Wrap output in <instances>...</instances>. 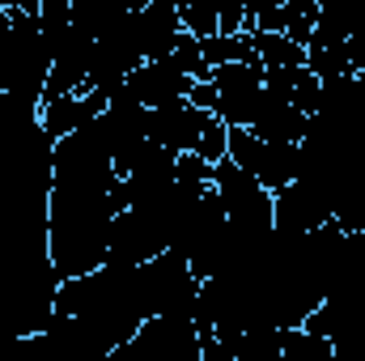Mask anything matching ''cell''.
Listing matches in <instances>:
<instances>
[{
	"label": "cell",
	"instance_id": "cell-1",
	"mask_svg": "<svg viewBox=\"0 0 365 361\" xmlns=\"http://www.w3.org/2000/svg\"><path fill=\"white\" fill-rule=\"evenodd\" d=\"M115 187H119V175L98 119L90 128L56 141L51 195H47V247L60 280L90 276L106 264L110 225L119 217Z\"/></svg>",
	"mask_w": 365,
	"mask_h": 361
},
{
	"label": "cell",
	"instance_id": "cell-2",
	"mask_svg": "<svg viewBox=\"0 0 365 361\" xmlns=\"http://www.w3.org/2000/svg\"><path fill=\"white\" fill-rule=\"evenodd\" d=\"M56 315L73 319L106 357L115 349H123L149 323V310L140 298V276H136V268H119V264H102L90 276L64 280L56 293Z\"/></svg>",
	"mask_w": 365,
	"mask_h": 361
},
{
	"label": "cell",
	"instance_id": "cell-3",
	"mask_svg": "<svg viewBox=\"0 0 365 361\" xmlns=\"http://www.w3.org/2000/svg\"><path fill=\"white\" fill-rule=\"evenodd\" d=\"M0 361H106L73 319H51L34 336H0Z\"/></svg>",
	"mask_w": 365,
	"mask_h": 361
},
{
	"label": "cell",
	"instance_id": "cell-4",
	"mask_svg": "<svg viewBox=\"0 0 365 361\" xmlns=\"http://www.w3.org/2000/svg\"><path fill=\"white\" fill-rule=\"evenodd\" d=\"M212 191L225 208V225L247 230V234H272V195L251 179L247 171H238L230 158L212 166Z\"/></svg>",
	"mask_w": 365,
	"mask_h": 361
},
{
	"label": "cell",
	"instance_id": "cell-5",
	"mask_svg": "<svg viewBox=\"0 0 365 361\" xmlns=\"http://www.w3.org/2000/svg\"><path fill=\"white\" fill-rule=\"evenodd\" d=\"M225 158H230L238 171H247L268 195L284 191L289 183L297 179V145L259 141V136H251L247 128H230V149H225Z\"/></svg>",
	"mask_w": 365,
	"mask_h": 361
},
{
	"label": "cell",
	"instance_id": "cell-6",
	"mask_svg": "<svg viewBox=\"0 0 365 361\" xmlns=\"http://www.w3.org/2000/svg\"><path fill=\"white\" fill-rule=\"evenodd\" d=\"M208 86L217 90V119L225 128H247L255 115V102L264 93V64H225L212 68Z\"/></svg>",
	"mask_w": 365,
	"mask_h": 361
},
{
	"label": "cell",
	"instance_id": "cell-7",
	"mask_svg": "<svg viewBox=\"0 0 365 361\" xmlns=\"http://www.w3.org/2000/svg\"><path fill=\"white\" fill-rule=\"evenodd\" d=\"M136 39H140V51H145V64L149 60H166L182 47V21H179V4L175 0H149V4H136Z\"/></svg>",
	"mask_w": 365,
	"mask_h": 361
},
{
	"label": "cell",
	"instance_id": "cell-8",
	"mask_svg": "<svg viewBox=\"0 0 365 361\" xmlns=\"http://www.w3.org/2000/svg\"><path fill=\"white\" fill-rule=\"evenodd\" d=\"M331 221V204L310 191L306 183H289L272 195V225L276 234H314Z\"/></svg>",
	"mask_w": 365,
	"mask_h": 361
},
{
	"label": "cell",
	"instance_id": "cell-9",
	"mask_svg": "<svg viewBox=\"0 0 365 361\" xmlns=\"http://www.w3.org/2000/svg\"><path fill=\"white\" fill-rule=\"evenodd\" d=\"M306 128H310V115L297 111L284 93H276V90L264 86L259 102H255V115H251V123H247V132L259 136V141H272V145H302Z\"/></svg>",
	"mask_w": 365,
	"mask_h": 361
},
{
	"label": "cell",
	"instance_id": "cell-10",
	"mask_svg": "<svg viewBox=\"0 0 365 361\" xmlns=\"http://www.w3.org/2000/svg\"><path fill=\"white\" fill-rule=\"evenodd\" d=\"M106 102H110V93H102V90L68 93V98H60V102H47V106H38V123H43L47 141L56 145V141H64V136H73V132L90 128L93 119H102Z\"/></svg>",
	"mask_w": 365,
	"mask_h": 361
},
{
	"label": "cell",
	"instance_id": "cell-11",
	"mask_svg": "<svg viewBox=\"0 0 365 361\" xmlns=\"http://www.w3.org/2000/svg\"><path fill=\"white\" fill-rule=\"evenodd\" d=\"M331 221L349 234H365V153L353 162L349 179H344L336 204H331Z\"/></svg>",
	"mask_w": 365,
	"mask_h": 361
},
{
	"label": "cell",
	"instance_id": "cell-12",
	"mask_svg": "<svg viewBox=\"0 0 365 361\" xmlns=\"http://www.w3.org/2000/svg\"><path fill=\"white\" fill-rule=\"evenodd\" d=\"M251 47H255L264 73H284V68H302L306 64V47H297L284 34H259V30H251Z\"/></svg>",
	"mask_w": 365,
	"mask_h": 361
},
{
	"label": "cell",
	"instance_id": "cell-13",
	"mask_svg": "<svg viewBox=\"0 0 365 361\" xmlns=\"http://www.w3.org/2000/svg\"><path fill=\"white\" fill-rule=\"evenodd\" d=\"M179 21H182V34H191L195 43L221 34V9H217V0H179Z\"/></svg>",
	"mask_w": 365,
	"mask_h": 361
},
{
	"label": "cell",
	"instance_id": "cell-14",
	"mask_svg": "<svg viewBox=\"0 0 365 361\" xmlns=\"http://www.w3.org/2000/svg\"><path fill=\"white\" fill-rule=\"evenodd\" d=\"M276 361H336V357H331V340H323L306 327H293V332H284Z\"/></svg>",
	"mask_w": 365,
	"mask_h": 361
}]
</instances>
